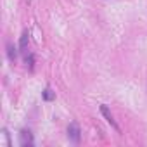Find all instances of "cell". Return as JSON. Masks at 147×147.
<instances>
[{"instance_id":"cell-1","label":"cell","mask_w":147,"mask_h":147,"mask_svg":"<svg viewBox=\"0 0 147 147\" xmlns=\"http://www.w3.org/2000/svg\"><path fill=\"white\" fill-rule=\"evenodd\" d=\"M67 138L73 144H80V140H82V130H80V125L76 121L69 123V126H67Z\"/></svg>"},{"instance_id":"cell-6","label":"cell","mask_w":147,"mask_h":147,"mask_svg":"<svg viewBox=\"0 0 147 147\" xmlns=\"http://www.w3.org/2000/svg\"><path fill=\"white\" fill-rule=\"evenodd\" d=\"M42 97H43V100H49V102H50V100H54V99H55V92H52V88H50V87H47V88L42 92Z\"/></svg>"},{"instance_id":"cell-2","label":"cell","mask_w":147,"mask_h":147,"mask_svg":"<svg viewBox=\"0 0 147 147\" xmlns=\"http://www.w3.org/2000/svg\"><path fill=\"white\" fill-rule=\"evenodd\" d=\"M100 113H102V116L106 118V121H107V123H109V125H111V126H113L114 130H118V131H119V125L116 123V119H114V116L111 114V111H109V107L102 104V106H100Z\"/></svg>"},{"instance_id":"cell-5","label":"cell","mask_w":147,"mask_h":147,"mask_svg":"<svg viewBox=\"0 0 147 147\" xmlns=\"http://www.w3.org/2000/svg\"><path fill=\"white\" fill-rule=\"evenodd\" d=\"M7 57L14 62L16 61V57H18V49L14 47V43L12 42H7Z\"/></svg>"},{"instance_id":"cell-7","label":"cell","mask_w":147,"mask_h":147,"mask_svg":"<svg viewBox=\"0 0 147 147\" xmlns=\"http://www.w3.org/2000/svg\"><path fill=\"white\" fill-rule=\"evenodd\" d=\"M26 66H30V69H33V55H26Z\"/></svg>"},{"instance_id":"cell-3","label":"cell","mask_w":147,"mask_h":147,"mask_svg":"<svg viewBox=\"0 0 147 147\" xmlns=\"http://www.w3.org/2000/svg\"><path fill=\"white\" fill-rule=\"evenodd\" d=\"M19 142H21L23 147H31V145L35 144L31 131H30V130H21V133H19Z\"/></svg>"},{"instance_id":"cell-4","label":"cell","mask_w":147,"mask_h":147,"mask_svg":"<svg viewBox=\"0 0 147 147\" xmlns=\"http://www.w3.org/2000/svg\"><path fill=\"white\" fill-rule=\"evenodd\" d=\"M28 43H30V33H28V31H24V33L21 35V40H19V52H23V54H26V49H28Z\"/></svg>"}]
</instances>
